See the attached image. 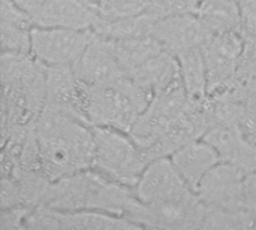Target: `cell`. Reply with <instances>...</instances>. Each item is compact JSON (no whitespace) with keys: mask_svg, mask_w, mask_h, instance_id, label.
I'll return each instance as SVG.
<instances>
[{"mask_svg":"<svg viewBox=\"0 0 256 230\" xmlns=\"http://www.w3.org/2000/svg\"><path fill=\"white\" fill-rule=\"evenodd\" d=\"M34 132L42 171L51 181L93 169L94 135L86 121L44 106Z\"/></svg>","mask_w":256,"mask_h":230,"instance_id":"cell-1","label":"cell"},{"mask_svg":"<svg viewBox=\"0 0 256 230\" xmlns=\"http://www.w3.org/2000/svg\"><path fill=\"white\" fill-rule=\"evenodd\" d=\"M2 133L28 129L39 118L46 99V66L32 54L2 52Z\"/></svg>","mask_w":256,"mask_h":230,"instance_id":"cell-2","label":"cell"},{"mask_svg":"<svg viewBox=\"0 0 256 230\" xmlns=\"http://www.w3.org/2000/svg\"><path fill=\"white\" fill-rule=\"evenodd\" d=\"M135 199L134 187L112 181L94 169H87L52 181L44 207L58 211L92 210L124 217Z\"/></svg>","mask_w":256,"mask_h":230,"instance_id":"cell-3","label":"cell"},{"mask_svg":"<svg viewBox=\"0 0 256 230\" xmlns=\"http://www.w3.org/2000/svg\"><path fill=\"white\" fill-rule=\"evenodd\" d=\"M81 111L92 127H111L129 133L152 97L129 76L117 82L92 85L80 82Z\"/></svg>","mask_w":256,"mask_h":230,"instance_id":"cell-4","label":"cell"},{"mask_svg":"<svg viewBox=\"0 0 256 230\" xmlns=\"http://www.w3.org/2000/svg\"><path fill=\"white\" fill-rule=\"evenodd\" d=\"M94 163L93 169L120 184L136 186L150 163L142 148L126 132L111 127H93Z\"/></svg>","mask_w":256,"mask_h":230,"instance_id":"cell-5","label":"cell"},{"mask_svg":"<svg viewBox=\"0 0 256 230\" xmlns=\"http://www.w3.org/2000/svg\"><path fill=\"white\" fill-rule=\"evenodd\" d=\"M189 105L190 102L188 93L180 79L165 91L152 97L147 108L136 118L129 135L146 153L168 129L178 121Z\"/></svg>","mask_w":256,"mask_h":230,"instance_id":"cell-6","label":"cell"},{"mask_svg":"<svg viewBox=\"0 0 256 230\" xmlns=\"http://www.w3.org/2000/svg\"><path fill=\"white\" fill-rule=\"evenodd\" d=\"M206 205L196 193L180 199L144 204L138 198L126 213V219L140 229H202Z\"/></svg>","mask_w":256,"mask_h":230,"instance_id":"cell-7","label":"cell"},{"mask_svg":"<svg viewBox=\"0 0 256 230\" xmlns=\"http://www.w3.org/2000/svg\"><path fill=\"white\" fill-rule=\"evenodd\" d=\"M93 34V30L34 25L30 54L45 66H72L84 52Z\"/></svg>","mask_w":256,"mask_h":230,"instance_id":"cell-8","label":"cell"},{"mask_svg":"<svg viewBox=\"0 0 256 230\" xmlns=\"http://www.w3.org/2000/svg\"><path fill=\"white\" fill-rule=\"evenodd\" d=\"M244 36L240 31L214 34L204 48L208 96L220 94L237 84Z\"/></svg>","mask_w":256,"mask_h":230,"instance_id":"cell-9","label":"cell"},{"mask_svg":"<svg viewBox=\"0 0 256 230\" xmlns=\"http://www.w3.org/2000/svg\"><path fill=\"white\" fill-rule=\"evenodd\" d=\"M246 174L230 162L216 165L201 181L196 195L207 207L230 211H249L244 190Z\"/></svg>","mask_w":256,"mask_h":230,"instance_id":"cell-10","label":"cell"},{"mask_svg":"<svg viewBox=\"0 0 256 230\" xmlns=\"http://www.w3.org/2000/svg\"><path fill=\"white\" fill-rule=\"evenodd\" d=\"M214 115L210 99L202 105L190 103L186 112L178 118V121L146 151V156L150 162L160 157H171L182 147L202 139L212 127Z\"/></svg>","mask_w":256,"mask_h":230,"instance_id":"cell-11","label":"cell"},{"mask_svg":"<svg viewBox=\"0 0 256 230\" xmlns=\"http://www.w3.org/2000/svg\"><path fill=\"white\" fill-rule=\"evenodd\" d=\"M136 198L144 204L180 201L194 192L176 169L170 157L152 160L135 186Z\"/></svg>","mask_w":256,"mask_h":230,"instance_id":"cell-12","label":"cell"},{"mask_svg":"<svg viewBox=\"0 0 256 230\" xmlns=\"http://www.w3.org/2000/svg\"><path fill=\"white\" fill-rule=\"evenodd\" d=\"M152 36L156 37L162 46L174 55L201 48L213 39L214 33L195 13H177L156 19Z\"/></svg>","mask_w":256,"mask_h":230,"instance_id":"cell-13","label":"cell"},{"mask_svg":"<svg viewBox=\"0 0 256 230\" xmlns=\"http://www.w3.org/2000/svg\"><path fill=\"white\" fill-rule=\"evenodd\" d=\"M72 69L80 82L92 85L112 84L126 76L117 60L111 39L96 33L80 58L72 64Z\"/></svg>","mask_w":256,"mask_h":230,"instance_id":"cell-14","label":"cell"},{"mask_svg":"<svg viewBox=\"0 0 256 230\" xmlns=\"http://www.w3.org/2000/svg\"><path fill=\"white\" fill-rule=\"evenodd\" d=\"M32 18L39 27L93 30L99 13L90 0H48L32 13Z\"/></svg>","mask_w":256,"mask_h":230,"instance_id":"cell-15","label":"cell"},{"mask_svg":"<svg viewBox=\"0 0 256 230\" xmlns=\"http://www.w3.org/2000/svg\"><path fill=\"white\" fill-rule=\"evenodd\" d=\"M45 106L86 121L81 111L80 81L72 66H46Z\"/></svg>","mask_w":256,"mask_h":230,"instance_id":"cell-16","label":"cell"},{"mask_svg":"<svg viewBox=\"0 0 256 230\" xmlns=\"http://www.w3.org/2000/svg\"><path fill=\"white\" fill-rule=\"evenodd\" d=\"M170 159L194 192H196L204 177L222 162L218 150L206 139H198L182 147Z\"/></svg>","mask_w":256,"mask_h":230,"instance_id":"cell-17","label":"cell"},{"mask_svg":"<svg viewBox=\"0 0 256 230\" xmlns=\"http://www.w3.org/2000/svg\"><path fill=\"white\" fill-rule=\"evenodd\" d=\"M0 43L2 52L30 54L33 18L20 7L15 0H2L0 15Z\"/></svg>","mask_w":256,"mask_h":230,"instance_id":"cell-18","label":"cell"},{"mask_svg":"<svg viewBox=\"0 0 256 230\" xmlns=\"http://www.w3.org/2000/svg\"><path fill=\"white\" fill-rule=\"evenodd\" d=\"M129 78L153 97L182 79L178 60L171 51L162 49L130 73Z\"/></svg>","mask_w":256,"mask_h":230,"instance_id":"cell-19","label":"cell"},{"mask_svg":"<svg viewBox=\"0 0 256 230\" xmlns=\"http://www.w3.org/2000/svg\"><path fill=\"white\" fill-rule=\"evenodd\" d=\"M52 216L58 229L76 230H114L140 229L135 223L123 216H114L102 211L80 210V211H58L52 210Z\"/></svg>","mask_w":256,"mask_h":230,"instance_id":"cell-20","label":"cell"},{"mask_svg":"<svg viewBox=\"0 0 256 230\" xmlns=\"http://www.w3.org/2000/svg\"><path fill=\"white\" fill-rule=\"evenodd\" d=\"M180 66V78L192 105L208 102V82L204 49L195 48L176 55Z\"/></svg>","mask_w":256,"mask_h":230,"instance_id":"cell-21","label":"cell"},{"mask_svg":"<svg viewBox=\"0 0 256 230\" xmlns=\"http://www.w3.org/2000/svg\"><path fill=\"white\" fill-rule=\"evenodd\" d=\"M117 60L126 76L134 73L140 66H142L147 60L159 54L162 49V43L153 36L142 37H130V39H111Z\"/></svg>","mask_w":256,"mask_h":230,"instance_id":"cell-22","label":"cell"},{"mask_svg":"<svg viewBox=\"0 0 256 230\" xmlns=\"http://www.w3.org/2000/svg\"><path fill=\"white\" fill-rule=\"evenodd\" d=\"M196 15L214 34L230 31L242 33L238 0H204Z\"/></svg>","mask_w":256,"mask_h":230,"instance_id":"cell-23","label":"cell"},{"mask_svg":"<svg viewBox=\"0 0 256 230\" xmlns=\"http://www.w3.org/2000/svg\"><path fill=\"white\" fill-rule=\"evenodd\" d=\"M156 19L148 13H141L138 16L117 19V21H102L99 19L93 31L106 39H130L152 36V30Z\"/></svg>","mask_w":256,"mask_h":230,"instance_id":"cell-24","label":"cell"},{"mask_svg":"<svg viewBox=\"0 0 256 230\" xmlns=\"http://www.w3.org/2000/svg\"><path fill=\"white\" fill-rule=\"evenodd\" d=\"M255 228L249 211H230L206 205L202 229H250Z\"/></svg>","mask_w":256,"mask_h":230,"instance_id":"cell-25","label":"cell"},{"mask_svg":"<svg viewBox=\"0 0 256 230\" xmlns=\"http://www.w3.org/2000/svg\"><path fill=\"white\" fill-rule=\"evenodd\" d=\"M94 4L99 13V19L117 21L144 13L147 0H98Z\"/></svg>","mask_w":256,"mask_h":230,"instance_id":"cell-26","label":"cell"},{"mask_svg":"<svg viewBox=\"0 0 256 230\" xmlns=\"http://www.w3.org/2000/svg\"><path fill=\"white\" fill-rule=\"evenodd\" d=\"M237 82L249 93L256 94V37H244Z\"/></svg>","mask_w":256,"mask_h":230,"instance_id":"cell-27","label":"cell"},{"mask_svg":"<svg viewBox=\"0 0 256 230\" xmlns=\"http://www.w3.org/2000/svg\"><path fill=\"white\" fill-rule=\"evenodd\" d=\"M238 124L244 135L256 142V94L254 93H248L242 102Z\"/></svg>","mask_w":256,"mask_h":230,"instance_id":"cell-28","label":"cell"},{"mask_svg":"<svg viewBox=\"0 0 256 230\" xmlns=\"http://www.w3.org/2000/svg\"><path fill=\"white\" fill-rule=\"evenodd\" d=\"M33 208L27 205H18L2 210L0 230H26V220Z\"/></svg>","mask_w":256,"mask_h":230,"instance_id":"cell-29","label":"cell"},{"mask_svg":"<svg viewBox=\"0 0 256 230\" xmlns=\"http://www.w3.org/2000/svg\"><path fill=\"white\" fill-rule=\"evenodd\" d=\"M242 13V33L244 37H256V0H238Z\"/></svg>","mask_w":256,"mask_h":230,"instance_id":"cell-30","label":"cell"},{"mask_svg":"<svg viewBox=\"0 0 256 230\" xmlns=\"http://www.w3.org/2000/svg\"><path fill=\"white\" fill-rule=\"evenodd\" d=\"M244 190H246V205L249 213L254 217L256 228V171L246 174L244 177Z\"/></svg>","mask_w":256,"mask_h":230,"instance_id":"cell-31","label":"cell"},{"mask_svg":"<svg viewBox=\"0 0 256 230\" xmlns=\"http://www.w3.org/2000/svg\"><path fill=\"white\" fill-rule=\"evenodd\" d=\"M204 0H177L180 13H198Z\"/></svg>","mask_w":256,"mask_h":230,"instance_id":"cell-32","label":"cell"},{"mask_svg":"<svg viewBox=\"0 0 256 230\" xmlns=\"http://www.w3.org/2000/svg\"><path fill=\"white\" fill-rule=\"evenodd\" d=\"M48 0H15V3L20 6V7H22L26 12H28L30 15L34 12V10H38L42 4H45Z\"/></svg>","mask_w":256,"mask_h":230,"instance_id":"cell-33","label":"cell"},{"mask_svg":"<svg viewBox=\"0 0 256 230\" xmlns=\"http://www.w3.org/2000/svg\"><path fill=\"white\" fill-rule=\"evenodd\" d=\"M90 1H93V3H96V1H98V0H90Z\"/></svg>","mask_w":256,"mask_h":230,"instance_id":"cell-34","label":"cell"}]
</instances>
